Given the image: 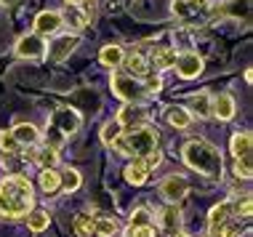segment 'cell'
<instances>
[{
  "mask_svg": "<svg viewBox=\"0 0 253 237\" xmlns=\"http://www.w3.org/2000/svg\"><path fill=\"white\" fill-rule=\"evenodd\" d=\"M32 184L24 176H5L0 181V216H8V219H19L27 216L32 208Z\"/></svg>",
  "mask_w": 253,
  "mask_h": 237,
  "instance_id": "6da1fadb",
  "label": "cell"
},
{
  "mask_svg": "<svg viewBox=\"0 0 253 237\" xmlns=\"http://www.w3.org/2000/svg\"><path fill=\"white\" fill-rule=\"evenodd\" d=\"M184 160H187L189 168L200 171L203 176H211V179H218L221 176V155L213 144H208L205 139H192L184 147Z\"/></svg>",
  "mask_w": 253,
  "mask_h": 237,
  "instance_id": "7a4b0ae2",
  "label": "cell"
},
{
  "mask_svg": "<svg viewBox=\"0 0 253 237\" xmlns=\"http://www.w3.org/2000/svg\"><path fill=\"white\" fill-rule=\"evenodd\" d=\"M115 150H118L120 155H133V158H149L155 150H157V131L155 128H133V131L123 133V136H118L112 141Z\"/></svg>",
  "mask_w": 253,
  "mask_h": 237,
  "instance_id": "3957f363",
  "label": "cell"
},
{
  "mask_svg": "<svg viewBox=\"0 0 253 237\" xmlns=\"http://www.w3.org/2000/svg\"><path fill=\"white\" fill-rule=\"evenodd\" d=\"M80 128V115L72 110V107H59L53 110L51 115V125H48V133H45V141L53 147H59L67 136H72L75 131Z\"/></svg>",
  "mask_w": 253,
  "mask_h": 237,
  "instance_id": "277c9868",
  "label": "cell"
},
{
  "mask_svg": "<svg viewBox=\"0 0 253 237\" xmlns=\"http://www.w3.org/2000/svg\"><path fill=\"white\" fill-rule=\"evenodd\" d=\"M251 133H235L232 136V152L237 158V176L243 179H251Z\"/></svg>",
  "mask_w": 253,
  "mask_h": 237,
  "instance_id": "5b68a950",
  "label": "cell"
},
{
  "mask_svg": "<svg viewBox=\"0 0 253 237\" xmlns=\"http://www.w3.org/2000/svg\"><path fill=\"white\" fill-rule=\"evenodd\" d=\"M112 88H115V93H118L120 99H126V101H136V99H141V93H144V88L136 83L133 78L120 75V72L112 75Z\"/></svg>",
  "mask_w": 253,
  "mask_h": 237,
  "instance_id": "8992f818",
  "label": "cell"
},
{
  "mask_svg": "<svg viewBox=\"0 0 253 237\" xmlns=\"http://www.w3.org/2000/svg\"><path fill=\"white\" fill-rule=\"evenodd\" d=\"M187 189H189V184H187L184 176H168V179L160 184V195L168 202H179L184 195H187Z\"/></svg>",
  "mask_w": 253,
  "mask_h": 237,
  "instance_id": "52a82bcc",
  "label": "cell"
},
{
  "mask_svg": "<svg viewBox=\"0 0 253 237\" xmlns=\"http://www.w3.org/2000/svg\"><path fill=\"white\" fill-rule=\"evenodd\" d=\"M16 53L24 59H43L45 45H43V40H40V35H22L16 43Z\"/></svg>",
  "mask_w": 253,
  "mask_h": 237,
  "instance_id": "ba28073f",
  "label": "cell"
},
{
  "mask_svg": "<svg viewBox=\"0 0 253 237\" xmlns=\"http://www.w3.org/2000/svg\"><path fill=\"white\" fill-rule=\"evenodd\" d=\"M176 67H179V75L189 80V78H197L203 72V59L195 51H187L181 56H176Z\"/></svg>",
  "mask_w": 253,
  "mask_h": 237,
  "instance_id": "9c48e42d",
  "label": "cell"
},
{
  "mask_svg": "<svg viewBox=\"0 0 253 237\" xmlns=\"http://www.w3.org/2000/svg\"><path fill=\"white\" fill-rule=\"evenodd\" d=\"M75 45H78V35H61V38H56L51 43V48H48L51 62H61V59H67L75 51Z\"/></svg>",
  "mask_w": 253,
  "mask_h": 237,
  "instance_id": "30bf717a",
  "label": "cell"
},
{
  "mask_svg": "<svg viewBox=\"0 0 253 237\" xmlns=\"http://www.w3.org/2000/svg\"><path fill=\"white\" fill-rule=\"evenodd\" d=\"M229 213H232V202L229 200H224V202H218L216 208H211V213H208V227H211V235H218L221 232V227L229 221Z\"/></svg>",
  "mask_w": 253,
  "mask_h": 237,
  "instance_id": "8fae6325",
  "label": "cell"
},
{
  "mask_svg": "<svg viewBox=\"0 0 253 237\" xmlns=\"http://www.w3.org/2000/svg\"><path fill=\"white\" fill-rule=\"evenodd\" d=\"M59 27H61V13L43 11V13H38V19H35V35H53Z\"/></svg>",
  "mask_w": 253,
  "mask_h": 237,
  "instance_id": "7c38bea8",
  "label": "cell"
},
{
  "mask_svg": "<svg viewBox=\"0 0 253 237\" xmlns=\"http://www.w3.org/2000/svg\"><path fill=\"white\" fill-rule=\"evenodd\" d=\"M211 112H213L218 120H229L232 115H235V99H232L229 93H218L213 99V104H211Z\"/></svg>",
  "mask_w": 253,
  "mask_h": 237,
  "instance_id": "4fadbf2b",
  "label": "cell"
},
{
  "mask_svg": "<svg viewBox=\"0 0 253 237\" xmlns=\"http://www.w3.org/2000/svg\"><path fill=\"white\" fill-rule=\"evenodd\" d=\"M147 120V112L144 110H139V107H126V110H120V115H118V123L120 128L123 125H141Z\"/></svg>",
  "mask_w": 253,
  "mask_h": 237,
  "instance_id": "5bb4252c",
  "label": "cell"
},
{
  "mask_svg": "<svg viewBox=\"0 0 253 237\" xmlns=\"http://www.w3.org/2000/svg\"><path fill=\"white\" fill-rule=\"evenodd\" d=\"M11 133H13V139H16V144H19V147H22V144H35V141L40 139L38 128H35V125H30V123L16 125Z\"/></svg>",
  "mask_w": 253,
  "mask_h": 237,
  "instance_id": "9a60e30c",
  "label": "cell"
},
{
  "mask_svg": "<svg viewBox=\"0 0 253 237\" xmlns=\"http://www.w3.org/2000/svg\"><path fill=\"white\" fill-rule=\"evenodd\" d=\"M147 173H149V168H147V162L141 160V158H136L131 165L126 168V179L131 181V184H144V181H147Z\"/></svg>",
  "mask_w": 253,
  "mask_h": 237,
  "instance_id": "2e32d148",
  "label": "cell"
},
{
  "mask_svg": "<svg viewBox=\"0 0 253 237\" xmlns=\"http://www.w3.org/2000/svg\"><path fill=\"white\" fill-rule=\"evenodd\" d=\"M99 59H101V64H107V67H120L123 48H120V45H104L101 53H99Z\"/></svg>",
  "mask_w": 253,
  "mask_h": 237,
  "instance_id": "e0dca14e",
  "label": "cell"
},
{
  "mask_svg": "<svg viewBox=\"0 0 253 237\" xmlns=\"http://www.w3.org/2000/svg\"><path fill=\"white\" fill-rule=\"evenodd\" d=\"M179 221H181V216H179V208L176 205H168L166 211L160 213V224H163V229H168V232H176V229H179Z\"/></svg>",
  "mask_w": 253,
  "mask_h": 237,
  "instance_id": "ac0fdd59",
  "label": "cell"
},
{
  "mask_svg": "<svg viewBox=\"0 0 253 237\" xmlns=\"http://www.w3.org/2000/svg\"><path fill=\"white\" fill-rule=\"evenodd\" d=\"M59 184H61V181H59V173L53 171V168H43V171H40V187H43L48 195L56 192Z\"/></svg>",
  "mask_w": 253,
  "mask_h": 237,
  "instance_id": "d6986e66",
  "label": "cell"
},
{
  "mask_svg": "<svg viewBox=\"0 0 253 237\" xmlns=\"http://www.w3.org/2000/svg\"><path fill=\"white\" fill-rule=\"evenodd\" d=\"M168 123L173 128H187L192 123V118H189L187 110H181V107H173V110H168Z\"/></svg>",
  "mask_w": 253,
  "mask_h": 237,
  "instance_id": "ffe728a7",
  "label": "cell"
},
{
  "mask_svg": "<svg viewBox=\"0 0 253 237\" xmlns=\"http://www.w3.org/2000/svg\"><path fill=\"white\" fill-rule=\"evenodd\" d=\"M176 48H157L155 51V64L157 67H163V70H168V67H173L176 64Z\"/></svg>",
  "mask_w": 253,
  "mask_h": 237,
  "instance_id": "44dd1931",
  "label": "cell"
},
{
  "mask_svg": "<svg viewBox=\"0 0 253 237\" xmlns=\"http://www.w3.org/2000/svg\"><path fill=\"white\" fill-rule=\"evenodd\" d=\"M128 72H131V75H136V78H144L147 75V62H144V56H141V53H131V56H128Z\"/></svg>",
  "mask_w": 253,
  "mask_h": 237,
  "instance_id": "7402d4cb",
  "label": "cell"
},
{
  "mask_svg": "<svg viewBox=\"0 0 253 237\" xmlns=\"http://www.w3.org/2000/svg\"><path fill=\"white\" fill-rule=\"evenodd\" d=\"M192 110L200 115V118H211V99H208V93H195V96H192Z\"/></svg>",
  "mask_w": 253,
  "mask_h": 237,
  "instance_id": "603a6c76",
  "label": "cell"
},
{
  "mask_svg": "<svg viewBox=\"0 0 253 237\" xmlns=\"http://www.w3.org/2000/svg\"><path fill=\"white\" fill-rule=\"evenodd\" d=\"M27 224H30L32 232H43L45 227H48V213L45 211H32L27 216Z\"/></svg>",
  "mask_w": 253,
  "mask_h": 237,
  "instance_id": "cb8c5ba5",
  "label": "cell"
},
{
  "mask_svg": "<svg viewBox=\"0 0 253 237\" xmlns=\"http://www.w3.org/2000/svg\"><path fill=\"white\" fill-rule=\"evenodd\" d=\"M32 160H35L40 168H53V165H56V152H53L51 147H45V150H40V152L32 155Z\"/></svg>",
  "mask_w": 253,
  "mask_h": 237,
  "instance_id": "d4e9b609",
  "label": "cell"
},
{
  "mask_svg": "<svg viewBox=\"0 0 253 237\" xmlns=\"http://www.w3.org/2000/svg\"><path fill=\"white\" fill-rule=\"evenodd\" d=\"M59 181H61V187L67 189V192H75V189L80 187V173L78 171H64V173H59Z\"/></svg>",
  "mask_w": 253,
  "mask_h": 237,
  "instance_id": "484cf974",
  "label": "cell"
},
{
  "mask_svg": "<svg viewBox=\"0 0 253 237\" xmlns=\"http://www.w3.org/2000/svg\"><path fill=\"white\" fill-rule=\"evenodd\" d=\"M115 229H118L115 219H99V221H93V232L101 235V237H112Z\"/></svg>",
  "mask_w": 253,
  "mask_h": 237,
  "instance_id": "4316f807",
  "label": "cell"
},
{
  "mask_svg": "<svg viewBox=\"0 0 253 237\" xmlns=\"http://www.w3.org/2000/svg\"><path fill=\"white\" fill-rule=\"evenodd\" d=\"M170 11H173L179 19H192V16H195L192 5H189L187 0H173V3H170Z\"/></svg>",
  "mask_w": 253,
  "mask_h": 237,
  "instance_id": "83f0119b",
  "label": "cell"
},
{
  "mask_svg": "<svg viewBox=\"0 0 253 237\" xmlns=\"http://www.w3.org/2000/svg\"><path fill=\"white\" fill-rule=\"evenodd\" d=\"M75 229H78L80 237H91V235H93V219H91V216H78Z\"/></svg>",
  "mask_w": 253,
  "mask_h": 237,
  "instance_id": "f1b7e54d",
  "label": "cell"
},
{
  "mask_svg": "<svg viewBox=\"0 0 253 237\" xmlns=\"http://www.w3.org/2000/svg\"><path fill=\"white\" fill-rule=\"evenodd\" d=\"M0 150H3L5 155H16L19 144H16V139H13V133H11V131L0 133Z\"/></svg>",
  "mask_w": 253,
  "mask_h": 237,
  "instance_id": "f546056e",
  "label": "cell"
},
{
  "mask_svg": "<svg viewBox=\"0 0 253 237\" xmlns=\"http://www.w3.org/2000/svg\"><path fill=\"white\" fill-rule=\"evenodd\" d=\"M120 136V125L118 123H107L104 131H101V139H104V144H112L115 139Z\"/></svg>",
  "mask_w": 253,
  "mask_h": 237,
  "instance_id": "4dcf8cb0",
  "label": "cell"
},
{
  "mask_svg": "<svg viewBox=\"0 0 253 237\" xmlns=\"http://www.w3.org/2000/svg\"><path fill=\"white\" fill-rule=\"evenodd\" d=\"M128 237H155V227L147 224V227H128Z\"/></svg>",
  "mask_w": 253,
  "mask_h": 237,
  "instance_id": "1f68e13d",
  "label": "cell"
},
{
  "mask_svg": "<svg viewBox=\"0 0 253 237\" xmlns=\"http://www.w3.org/2000/svg\"><path fill=\"white\" fill-rule=\"evenodd\" d=\"M147 224H149V213L141 208V211L133 213V219H131V224H128V227H147Z\"/></svg>",
  "mask_w": 253,
  "mask_h": 237,
  "instance_id": "d6a6232c",
  "label": "cell"
},
{
  "mask_svg": "<svg viewBox=\"0 0 253 237\" xmlns=\"http://www.w3.org/2000/svg\"><path fill=\"white\" fill-rule=\"evenodd\" d=\"M237 211H240L243 216H251V198H248V195H245V198H243V205H240V202H237Z\"/></svg>",
  "mask_w": 253,
  "mask_h": 237,
  "instance_id": "836d02e7",
  "label": "cell"
},
{
  "mask_svg": "<svg viewBox=\"0 0 253 237\" xmlns=\"http://www.w3.org/2000/svg\"><path fill=\"white\" fill-rule=\"evenodd\" d=\"M189 5H192V11L197 13V11H205L208 8V0H187Z\"/></svg>",
  "mask_w": 253,
  "mask_h": 237,
  "instance_id": "e575fe53",
  "label": "cell"
},
{
  "mask_svg": "<svg viewBox=\"0 0 253 237\" xmlns=\"http://www.w3.org/2000/svg\"><path fill=\"white\" fill-rule=\"evenodd\" d=\"M147 88L149 91H157L160 88V78H147Z\"/></svg>",
  "mask_w": 253,
  "mask_h": 237,
  "instance_id": "d590c367",
  "label": "cell"
},
{
  "mask_svg": "<svg viewBox=\"0 0 253 237\" xmlns=\"http://www.w3.org/2000/svg\"><path fill=\"white\" fill-rule=\"evenodd\" d=\"M67 5H72V8L75 5H85V0H67Z\"/></svg>",
  "mask_w": 253,
  "mask_h": 237,
  "instance_id": "8d00e7d4",
  "label": "cell"
},
{
  "mask_svg": "<svg viewBox=\"0 0 253 237\" xmlns=\"http://www.w3.org/2000/svg\"><path fill=\"white\" fill-rule=\"evenodd\" d=\"M16 0H0V5H13Z\"/></svg>",
  "mask_w": 253,
  "mask_h": 237,
  "instance_id": "74e56055",
  "label": "cell"
},
{
  "mask_svg": "<svg viewBox=\"0 0 253 237\" xmlns=\"http://www.w3.org/2000/svg\"><path fill=\"white\" fill-rule=\"evenodd\" d=\"M176 237H187V235H176Z\"/></svg>",
  "mask_w": 253,
  "mask_h": 237,
  "instance_id": "f35d334b",
  "label": "cell"
}]
</instances>
